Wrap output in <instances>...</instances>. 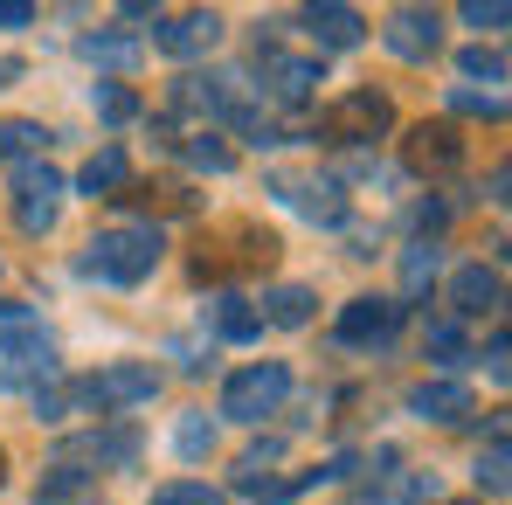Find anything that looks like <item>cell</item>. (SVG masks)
<instances>
[{
  "mask_svg": "<svg viewBox=\"0 0 512 505\" xmlns=\"http://www.w3.org/2000/svg\"><path fill=\"white\" fill-rule=\"evenodd\" d=\"M160 250H167V236H160L153 222H139V229H104V236H90L84 270L104 277V284H139V277H153Z\"/></svg>",
  "mask_w": 512,
  "mask_h": 505,
  "instance_id": "6da1fadb",
  "label": "cell"
},
{
  "mask_svg": "<svg viewBox=\"0 0 512 505\" xmlns=\"http://www.w3.org/2000/svg\"><path fill=\"white\" fill-rule=\"evenodd\" d=\"M284 395H291V367H284V360H256V367H243V374H229V388H222V416L263 422V416H277Z\"/></svg>",
  "mask_w": 512,
  "mask_h": 505,
  "instance_id": "7a4b0ae2",
  "label": "cell"
},
{
  "mask_svg": "<svg viewBox=\"0 0 512 505\" xmlns=\"http://www.w3.org/2000/svg\"><path fill=\"white\" fill-rule=\"evenodd\" d=\"M84 395H90V409H139V402L160 395V367L153 360H118V367L90 374Z\"/></svg>",
  "mask_w": 512,
  "mask_h": 505,
  "instance_id": "3957f363",
  "label": "cell"
},
{
  "mask_svg": "<svg viewBox=\"0 0 512 505\" xmlns=\"http://www.w3.org/2000/svg\"><path fill=\"white\" fill-rule=\"evenodd\" d=\"M388 125H395V104L381 90H346L340 104L326 111V132L333 139H381Z\"/></svg>",
  "mask_w": 512,
  "mask_h": 505,
  "instance_id": "277c9868",
  "label": "cell"
},
{
  "mask_svg": "<svg viewBox=\"0 0 512 505\" xmlns=\"http://www.w3.org/2000/svg\"><path fill=\"white\" fill-rule=\"evenodd\" d=\"M402 298H353L340 312V339L346 346H388V339L402 333Z\"/></svg>",
  "mask_w": 512,
  "mask_h": 505,
  "instance_id": "5b68a950",
  "label": "cell"
},
{
  "mask_svg": "<svg viewBox=\"0 0 512 505\" xmlns=\"http://www.w3.org/2000/svg\"><path fill=\"white\" fill-rule=\"evenodd\" d=\"M381 42H388L402 63H423V56H436V42H443V21L423 14V7H402V14H388Z\"/></svg>",
  "mask_w": 512,
  "mask_h": 505,
  "instance_id": "8992f818",
  "label": "cell"
},
{
  "mask_svg": "<svg viewBox=\"0 0 512 505\" xmlns=\"http://www.w3.org/2000/svg\"><path fill=\"white\" fill-rule=\"evenodd\" d=\"M319 84H326V77H319V56H277V49L263 56V90H270V97L305 104Z\"/></svg>",
  "mask_w": 512,
  "mask_h": 505,
  "instance_id": "52a82bcc",
  "label": "cell"
},
{
  "mask_svg": "<svg viewBox=\"0 0 512 505\" xmlns=\"http://www.w3.org/2000/svg\"><path fill=\"white\" fill-rule=\"evenodd\" d=\"M305 28H312L319 49H353V42H367V14H360V7H340V0L305 7Z\"/></svg>",
  "mask_w": 512,
  "mask_h": 505,
  "instance_id": "ba28073f",
  "label": "cell"
},
{
  "mask_svg": "<svg viewBox=\"0 0 512 505\" xmlns=\"http://www.w3.org/2000/svg\"><path fill=\"white\" fill-rule=\"evenodd\" d=\"M409 416L464 422V416H471V388H464V381H416V388H409Z\"/></svg>",
  "mask_w": 512,
  "mask_h": 505,
  "instance_id": "9c48e42d",
  "label": "cell"
},
{
  "mask_svg": "<svg viewBox=\"0 0 512 505\" xmlns=\"http://www.w3.org/2000/svg\"><path fill=\"white\" fill-rule=\"evenodd\" d=\"M153 42H160L167 56H180V63H187V56H208V49L222 42V14H180V21H167Z\"/></svg>",
  "mask_w": 512,
  "mask_h": 505,
  "instance_id": "30bf717a",
  "label": "cell"
},
{
  "mask_svg": "<svg viewBox=\"0 0 512 505\" xmlns=\"http://www.w3.org/2000/svg\"><path fill=\"white\" fill-rule=\"evenodd\" d=\"M409 160L429 173H443V167H457L464 160V132L450 125V118H436V125H416L409 132Z\"/></svg>",
  "mask_w": 512,
  "mask_h": 505,
  "instance_id": "8fae6325",
  "label": "cell"
},
{
  "mask_svg": "<svg viewBox=\"0 0 512 505\" xmlns=\"http://www.w3.org/2000/svg\"><path fill=\"white\" fill-rule=\"evenodd\" d=\"M485 305H499V270L464 263V270L450 277V312H457V319H471V312H485Z\"/></svg>",
  "mask_w": 512,
  "mask_h": 505,
  "instance_id": "7c38bea8",
  "label": "cell"
},
{
  "mask_svg": "<svg viewBox=\"0 0 512 505\" xmlns=\"http://www.w3.org/2000/svg\"><path fill=\"white\" fill-rule=\"evenodd\" d=\"M277 194H291L312 222H340L346 215V194H340V180H277Z\"/></svg>",
  "mask_w": 512,
  "mask_h": 505,
  "instance_id": "4fadbf2b",
  "label": "cell"
},
{
  "mask_svg": "<svg viewBox=\"0 0 512 505\" xmlns=\"http://www.w3.org/2000/svg\"><path fill=\"white\" fill-rule=\"evenodd\" d=\"M125 180H132V167H125V153H118V146L90 153L84 173H77V187H84V194H104V201H118V187H125Z\"/></svg>",
  "mask_w": 512,
  "mask_h": 505,
  "instance_id": "5bb4252c",
  "label": "cell"
},
{
  "mask_svg": "<svg viewBox=\"0 0 512 505\" xmlns=\"http://www.w3.org/2000/svg\"><path fill=\"white\" fill-rule=\"evenodd\" d=\"M0 360L56 374V346H49V333H35V326H7V339H0Z\"/></svg>",
  "mask_w": 512,
  "mask_h": 505,
  "instance_id": "9a60e30c",
  "label": "cell"
},
{
  "mask_svg": "<svg viewBox=\"0 0 512 505\" xmlns=\"http://www.w3.org/2000/svg\"><path fill=\"white\" fill-rule=\"evenodd\" d=\"M90 485H97V471H84V464H49L35 499H42V505H70V499H84Z\"/></svg>",
  "mask_w": 512,
  "mask_h": 505,
  "instance_id": "2e32d148",
  "label": "cell"
},
{
  "mask_svg": "<svg viewBox=\"0 0 512 505\" xmlns=\"http://www.w3.org/2000/svg\"><path fill=\"white\" fill-rule=\"evenodd\" d=\"M215 333H222V339H256V333H263V312H256L250 298L222 291V298H215Z\"/></svg>",
  "mask_w": 512,
  "mask_h": 505,
  "instance_id": "e0dca14e",
  "label": "cell"
},
{
  "mask_svg": "<svg viewBox=\"0 0 512 505\" xmlns=\"http://www.w3.org/2000/svg\"><path fill=\"white\" fill-rule=\"evenodd\" d=\"M14 194L21 201H56L63 194V173L49 167V160H14Z\"/></svg>",
  "mask_w": 512,
  "mask_h": 505,
  "instance_id": "ac0fdd59",
  "label": "cell"
},
{
  "mask_svg": "<svg viewBox=\"0 0 512 505\" xmlns=\"http://www.w3.org/2000/svg\"><path fill=\"white\" fill-rule=\"evenodd\" d=\"M263 305H270V312H263V319H277V326H305V319H312V305H319V298H312V291H305V284H277V291H270V298H263Z\"/></svg>",
  "mask_w": 512,
  "mask_h": 505,
  "instance_id": "d6986e66",
  "label": "cell"
},
{
  "mask_svg": "<svg viewBox=\"0 0 512 505\" xmlns=\"http://www.w3.org/2000/svg\"><path fill=\"white\" fill-rule=\"evenodd\" d=\"M84 56L97 70H132L139 63V42H125V35H84Z\"/></svg>",
  "mask_w": 512,
  "mask_h": 505,
  "instance_id": "ffe728a7",
  "label": "cell"
},
{
  "mask_svg": "<svg viewBox=\"0 0 512 505\" xmlns=\"http://www.w3.org/2000/svg\"><path fill=\"white\" fill-rule=\"evenodd\" d=\"M236 492L256 505H284V499H298V478H263V471H236Z\"/></svg>",
  "mask_w": 512,
  "mask_h": 505,
  "instance_id": "44dd1931",
  "label": "cell"
},
{
  "mask_svg": "<svg viewBox=\"0 0 512 505\" xmlns=\"http://www.w3.org/2000/svg\"><path fill=\"white\" fill-rule=\"evenodd\" d=\"M90 104H97V118H111V125L139 118V97H132L125 84H97V90H90Z\"/></svg>",
  "mask_w": 512,
  "mask_h": 505,
  "instance_id": "7402d4cb",
  "label": "cell"
},
{
  "mask_svg": "<svg viewBox=\"0 0 512 505\" xmlns=\"http://www.w3.org/2000/svg\"><path fill=\"white\" fill-rule=\"evenodd\" d=\"M42 125H28V118H14V125H0V160H21V153H42Z\"/></svg>",
  "mask_w": 512,
  "mask_h": 505,
  "instance_id": "603a6c76",
  "label": "cell"
},
{
  "mask_svg": "<svg viewBox=\"0 0 512 505\" xmlns=\"http://www.w3.org/2000/svg\"><path fill=\"white\" fill-rule=\"evenodd\" d=\"M146 505H229V499H222L215 485H187V478H180V485H160Z\"/></svg>",
  "mask_w": 512,
  "mask_h": 505,
  "instance_id": "cb8c5ba5",
  "label": "cell"
},
{
  "mask_svg": "<svg viewBox=\"0 0 512 505\" xmlns=\"http://www.w3.org/2000/svg\"><path fill=\"white\" fill-rule=\"evenodd\" d=\"M90 395L84 388H49V395H35V409H42V422H70L77 409H84Z\"/></svg>",
  "mask_w": 512,
  "mask_h": 505,
  "instance_id": "d4e9b609",
  "label": "cell"
},
{
  "mask_svg": "<svg viewBox=\"0 0 512 505\" xmlns=\"http://www.w3.org/2000/svg\"><path fill=\"white\" fill-rule=\"evenodd\" d=\"M457 70H464V77H485V84H506V56H499V49H464Z\"/></svg>",
  "mask_w": 512,
  "mask_h": 505,
  "instance_id": "484cf974",
  "label": "cell"
},
{
  "mask_svg": "<svg viewBox=\"0 0 512 505\" xmlns=\"http://www.w3.org/2000/svg\"><path fill=\"white\" fill-rule=\"evenodd\" d=\"M187 160H194V167H208V173H229V167H236V160H229V146H222V139H208V132H194Z\"/></svg>",
  "mask_w": 512,
  "mask_h": 505,
  "instance_id": "4316f807",
  "label": "cell"
},
{
  "mask_svg": "<svg viewBox=\"0 0 512 505\" xmlns=\"http://www.w3.org/2000/svg\"><path fill=\"white\" fill-rule=\"evenodd\" d=\"M90 450L111 457V464H132V457H139V436H132V429H111V436H90Z\"/></svg>",
  "mask_w": 512,
  "mask_h": 505,
  "instance_id": "83f0119b",
  "label": "cell"
},
{
  "mask_svg": "<svg viewBox=\"0 0 512 505\" xmlns=\"http://www.w3.org/2000/svg\"><path fill=\"white\" fill-rule=\"evenodd\" d=\"M429 353L464 360V326H457V319H436V326H429Z\"/></svg>",
  "mask_w": 512,
  "mask_h": 505,
  "instance_id": "f1b7e54d",
  "label": "cell"
},
{
  "mask_svg": "<svg viewBox=\"0 0 512 505\" xmlns=\"http://www.w3.org/2000/svg\"><path fill=\"white\" fill-rule=\"evenodd\" d=\"M14 215H21V229H28V236H49V229H56V201H21Z\"/></svg>",
  "mask_w": 512,
  "mask_h": 505,
  "instance_id": "f546056e",
  "label": "cell"
},
{
  "mask_svg": "<svg viewBox=\"0 0 512 505\" xmlns=\"http://www.w3.org/2000/svg\"><path fill=\"white\" fill-rule=\"evenodd\" d=\"M450 104H457V111H485V118H499V111H506V97H499V90H485V97H478V90H450Z\"/></svg>",
  "mask_w": 512,
  "mask_h": 505,
  "instance_id": "4dcf8cb0",
  "label": "cell"
},
{
  "mask_svg": "<svg viewBox=\"0 0 512 505\" xmlns=\"http://www.w3.org/2000/svg\"><path fill=\"white\" fill-rule=\"evenodd\" d=\"M208 443H215V422H201V416H187V422H180V450H187V457H201Z\"/></svg>",
  "mask_w": 512,
  "mask_h": 505,
  "instance_id": "1f68e13d",
  "label": "cell"
},
{
  "mask_svg": "<svg viewBox=\"0 0 512 505\" xmlns=\"http://www.w3.org/2000/svg\"><path fill=\"white\" fill-rule=\"evenodd\" d=\"M478 485L485 492H506V443H492V457L478 464Z\"/></svg>",
  "mask_w": 512,
  "mask_h": 505,
  "instance_id": "d6a6232c",
  "label": "cell"
},
{
  "mask_svg": "<svg viewBox=\"0 0 512 505\" xmlns=\"http://www.w3.org/2000/svg\"><path fill=\"white\" fill-rule=\"evenodd\" d=\"M402 277H409V291H423L429 277H436V250H409V263H402Z\"/></svg>",
  "mask_w": 512,
  "mask_h": 505,
  "instance_id": "836d02e7",
  "label": "cell"
},
{
  "mask_svg": "<svg viewBox=\"0 0 512 505\" xmlns=\"http://www.w3.org/2000/svg\"><path fill=\"white\" fill-rule=\"evenodd\" d=\"M464 21H478V28H506V21H512V7H506V0H492V7L478 0V7H464Z\"/></svg>",
  "mask_w": 512,
  "mask_h": 505,
  "instance_id": "e575fe53",
  "label": "cell"
},
{
  "mask_svg": "<svg viewBox=\"0 0 512 505\" xmlns=\"http://www.w3.org/2000/svg\"><path fill=\"white\" fill-rule=\"evenodd\" d=\"M28 21H35L28 0H0V28H28Z\"/></svg>",
  "mask_w": 512,
  "mask_h": 505,
  "instance_id": "d590c367",
  "label": "cell"
},
{
  "mask_svg": "<svg viewBox=\"0 0 512 505\" xmlns=\"http://www.w3.org/2000/svg\"><path fill=\"white\" fill-rule=\"evenodd\" d=\"M14 77H21V63H0V90L14 84Z\"/></svg>",
  "mask_w": 512,
  "mask_h": 505,
  "instance_id": "8d00e7d4",
  "label": "cell"
},
{
  "mask_svg": "<svg viewBox=\"0 0 512 505\" xmlns=\"http://www.w3.org/2000/svg\"><path fill=\"white\" fill-rule=\"evenodd\" d=\"M0 478H7V450H0Z\"/></svg>",
  "mask_w": 512,
  "mask_h": 505,
  "instance_id": "74e56055",
  "label": "cell"
}]
</instances>
